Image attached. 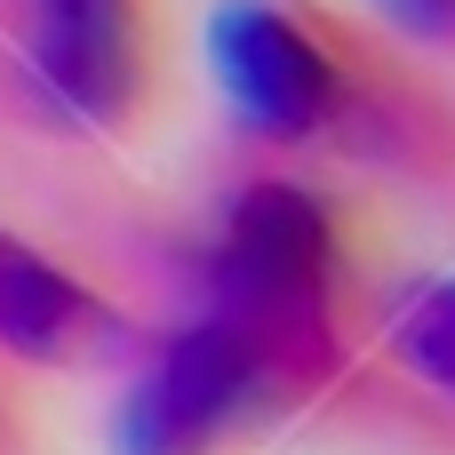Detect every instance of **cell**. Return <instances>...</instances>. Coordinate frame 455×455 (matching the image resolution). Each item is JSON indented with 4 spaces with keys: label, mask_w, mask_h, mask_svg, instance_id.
I'll return each mask as SVG.
<instances>
[{
    "label": "cell",
    "mask_w": 455,
    "mask_h": 455,
    "mask_svg": "<svg viewBox=\"0 0 455 455\" xmlns=\"http://www.w3.org/2000/svg\"><path fill=\"white\" fill-rule=\"evenodd\" d=\"M208 312L232 320L288 392H320L344 368L336 296H344V216L296 176H248L208 240Z\"/></svg>",
    "instance_id": "cell-1"
},
{
    "label": "cell",
    "mask_w": 455,
    "mask_h": 455,
    "mask_svg": "<svg viewBox=\"0 0 455 455\" xmlns=\"http://www.w3.org/2000/svg\"><path fill=\"white\" fill-rule=\"evenodd\" d=\"M288 376L216 312L184 320L120 392L112 455H232L272 408H288Z\"/></svg>",
    "instance_id": "cell-2"
},
{
    "label": "cell",
    "mask_w": 455,
    "mask_h": 455,
    "mask_svg": "<svg viewBox=\"0 0 455 455\" xmlns=\"http://www.w3.org/2000/svg\"><path fill=\"white\" fill-rule=\"evenodd\" d=\"M208 72H216L232 120L272 144H312L352 112V72H344L336 40L280 0H216Z\"/></svg>",
    "instance_id": "cell-3"
},
{
    "label": "cell",
    "mask_w": 455,
    "mask_h": 455,
    "mask_svg": "<svg viewBox=\"0 0 455 455\" xmlns=\"http://www.w3.org/2000/svg\"><path fill=\"white\" fill-rule=\"evenodd\" d=\"M24 96L72 136H120L152 88V0H24Z\"/></svg>",
    "instance_id": "cell-4"
},
{
    "label": "cell",
    "mask_w": 455,
    "mask_h": 455,
    "mask_svg": "<svg viewBox=\"0 0 455 455\" xmlns=\"http://www.w3.org/2000/svg\"><path fill=\"white\" fill-rule=\"evenodd\" d=\"M112 304L72 280L48 248L0 232V352L16 360H40V368H64V360H88L112 344Z\"/></svg>",
    "instance_id": "cell-5"
},
{
    "label": "cell",
    "mask_w": 455,
    "mask_h": 455,
    "mask_svg": "<svg viewBox=\"0 0 455 455\" xmlns=\"http://www.w3.org/2000/svg\"><path fill=\"white\" fill-rule=\"evenodd\" d=\"M392 352L440 392L455 408V280H432V288H416L408 304H400V320H392Z\"/></svg>",
    "instance_id": "cell-6"
},
{
    "label": "cell",
    "mask_w": 455,
    "mask_h": 455,
    "mask_svg": "<svg viewBox=\"0 0 455 455\" xmlns=\"http://www.w3.org/2000/svg\"><path fill=\"white\" fill-rule=\"evenodd\" d=\"M392 24H408L416 40H448L455 48V0H376Z\"/></svg>",
    "instance_id": "cell-7"
}]
</instances>
